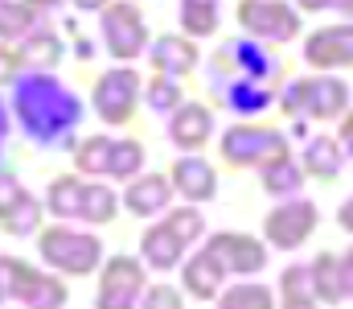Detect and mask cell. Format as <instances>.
<instances>
[{"label":"cell","instance_id":"obj_16","mask_svg":"<svg viewBox=\"0 0 353 309\" xmlns=\"http://www.w3.org/2000/svg\"><path fill=\"white\" fill-rule=\"evenodd\" d=\"M222 281H226V268H222L218 256H210L205 247L185 260V293H189V297H197V301H218Z\"/></svg>","mask_w":353,"mask_h":309},{"label":"cell","instance_id":"obj_5","mask_svg":"<svg viewBox=\"0 0 353 309\" xmlns=\"http://www.w3.org/2000/svg\"><path fill=\"white\" fill-rule=\"evenodd\" d=\"M140 75L132 66H111L107 75L94 79V91H90V103L99 111L103 124H128L136 103H140Z\"/></svg>","mask_w":353,"mask_h":309},{"label":"cell","instance_id":"obj_26","mask_svg":"<svg viewBox=\"0 0 353 309\" xmlns=\"http://www.w3.org/2000/svg\"><path fill=\"white\" fill-rule=\"evenodd\" d=\"M111 149H115V140H111V136H87V140L79 144L74 169H79V174H87V178H103V174L111 169Z\"/></svg>","mask_w":353,"mask_h":309},{"label":"cell","instance_id":"obj_36","mask_svg":"<svg viewBox=\"0 0 353 309\" xmlns=\"http://www.w3.org/2000/svg\"><path fill=\"white\" fill-rule=\"evenodd\" d=\"M25 194H29V190H25V186L8 174V169H0V223H8V214L21 206V198H25Z\"/></svg>","mask_w":353,"mask_h":309},{"label":"cell","instance_id":"obj_47","mask_svg":"<svg viewBox=\"0 0 353 309\" xmlns=\"http://www.w3.org/2000/svg\"><path fill=\"white\" fill-rule=\"evenodd\" d=\"M4 136H8V115H4V103H0V149H4Z\"/></svg>","mask_w":353,"mask_h":309},{"label":"cell","instance_id":"obj_8","mask_svg":"<svg viewBox=\"0 0 353 309\" xmlns=\"http://www.w3.org/2000/svg\"><path fill=\"white\" fill-rule=\"evenodd\" d=\"M316 223H321V214H316V206L308 203V198H288L283 206H275V210L267 214L263 231L275 247L296 252V247L316 231Z\"/></svg>","mask_w":353,"mask_h":309},{"label":"cell","instance_id":"obj_4","mask_svg":"<svg viewBox=\"0 0 353 309\" xmlns=\"http://www.w3.org/2000/svg\"><path fill=\"white\" fill-rule=\"evenodd\" d=\"M283 111L292 115H316V120H333L345 111L350 103V87L341 79H296L283 91Z\"/></svg>","mask_w":353,"mask_h":309},{"label":"cell","instance_id":"obj_30","mask_svg":"<svg viewBox=\"0 0 353 309\" xmlns=\"http://www.w3.org/2000/svg\"><path fill=\"white\" fill-rule=\"evenodd\" d=\"M33 25H37V17L25 8V0L17 4V0H0V41L4 37H21V33H33Z\"/></svg>","mask_w":353,"mask_h":309},{"label":"cell","instance_id":"obj_34","mask_svg":"<svg viewBox=\"0 0 353 309\" xmlns=\"http://www.w3.org/2000/svg\"><path fill=\"white\" fill-rule=\"evenodd\" d=\"M279 289H283V301H292V297H312V277H308V264H292V268H283Z\"/></svg>","mask_w":353,"mask_h":309},{"label":"cell","instance_id":"obj_41","mask_svg":"<svg viewBox=\"0 0 353 309\" xmlns=\"http://www.w3.org/2000/svg\"><path fill=\"white\" fill-rule=\"evenodd\" d=\"M341 144H345V153H350V161H353V111L341 120Z\"/></svg>","mask_w":353,"mask_h":309},{"label":"cell","instance_id":"obj_45","mask_svg":"<svg viewBox=\"0 0 353 309\" xmlns=\"http://www.w3.org/2000/svg\"><path fill=\"white\" fill-rule=\"evenodd\" d=\"M283 309H316V297H292L283 301Z\"/></svg>","mask_w":353,"mask_h":309},{"label":"cell","instance_id":"obj_14","mask_svg":"<svg viewBox=\"0 0 353 309\" xmlns=\"http://www.w3.org/2000/svg\"><path fill=\"white\" fill-rule=\"evenodd\" d=\"M173 182L165 178V174H140V178H132L128 182V190H123V206L132 210V214H140V218H152V214H165L169 203H173Z\"/></svg>","mask_w":353,"mask_h":309},{"label":"cell","instance_id":"obj_10","mask_svg":"<svg viewBox=\"0 0 353 309\" xmlns=\"http://www.w3.org/2000/svg\"><path fill=\"white\" fill-rule=\"evenodd\" d=\"M304 62L316 71H337V66H353V25H333L321 29L304 41Z\"/></svg>","mask_w":353,"mask_h":309},{"label":"cell","instance_id":"obj_35","mask_svg":"<svg viewBox=\"0 0 353 309\" xmlns=\"http://www.w3.org/2000/svg\"><path fill=\"white\" fill-rule=\"evenodd\" d=\"M140 309H185V301H181V289L173 285H152L140 293Z\"/></svg>","mask_w":353,"mask_h":309},{"label":"cell","instance_id":"obj_6","mask_svg":"<svg viewBox=\"0 0 353 309\" xmlns=\"http://www.w3.org/2000/svg\"><path fill=\"white\" fill-rule=\"evenodd\" d=\"M99 29H103V46H107L111 58H119L123 66H128L132 58H140V50L148 46V29H144V17H140V4H132V0L107 4Z\"/></svg>","mask_w":353,"mask_h":309},{"label":"cell","instance_id":"obj_15","mask_svg":"<svg viewBox=\"0 0 353 309\" xmlns=\"http://www.w3.org/2000/svg\"><path fill=\"white\" fill-rule=\"evenodd\" d=\"M148 58H152V71H157V75H165V79H185V75L197 66L201 54H197V46H193L185 33H165V37L152 41Z\"/></svg>","mask_w":353,"mask_h":309},{"label":"cell","instance_id":"obj_17","mask_svg":"<svg viewBox=\"0 0 353 309\" xmlns=\"http://www.w3.org/2000/svg\"><path fill=\"white\" fill-rule=\"evenodd\" d=\"M140 252H144V264H152L157 272H169V268L181 264L185 243H181V235H176L169 223H152V227L140 235Z\"/></svg>","mask_w":353,"mask_h":309},{"label":"cell","instance_id":"obj_44","mask_svg":"<svg viewBox=\"0 0 353 309\" xmlns=\"http://www.w3.org/2000/svg\"><path fill=\"white\" fill-rule=\"evenodd\" d=\"M111 0H74V8H83V12H103Z\"/></svg>","mask_w":353,"mask_h":309},{"label":"cell","instance_id":"obj_29","mask_svg":"<svg viewBox=\"0 0 353 309\" xmlns=\"http://www.w3.org/2000/svg\"><path fill=\"white\" fill-rule=\"evenodd\" d=\"M115 190H107L103 182H87V203H83V223H94V227H103V223H111L115 218Z\"/></svg>","mask_w":353,"mask_h":309},{"label":"cell","instance_id":"obj_13","mask_svg":"<svg viewBox=\"0 0 353 309\" xmlns=\"http://www.w3.org/2000/svg\"><path fill=\"white\" fill-rule=\"evenodd\" d=\"M214 136V111L205 103H181L169 120V140L181 153H197Z\"/></svg>","mask_w":353,"mask_h":309},{"label":"cell","instance_id":"obj_27","mask_svg":"<svg viewBox=\"0 0 353 309\" xmlns=\"http://www.w3.org/2000/svg\"><path fill=\"white\" fill-rule=\"evenodd\" d=\"M140 169H144V144H140L136 136H128V140H115V149H111V169H107V178L132 182V178H140Z\"/></svg>","mask_w":353,"mask_h":309},{"label":"cell","instance_id":"obj_49","mask_svg":"<svg viewBox=\"0 0 353 309\" xmlns=\"http://www.w3.org/2000/svg\"><path fill=\"white\" fill-rule=\"evenodd\" d=\"M0 306H4V289H0Z\"/></svg>","mask_w":353,"mask_h":309},{"label":"cell","instance_id":"obj_40","mask_svg":"<svg viewBox=\"0 0 353 309\" xmlns=\"http://www.w3.org/2000/svg\"><path fill=\"white\" fill-rule=\"evenodd\" d=\"M58 4H62V0H25V8H29L37 21H41V12H50V8H58Z\"/></svg>","mask_w":353,"mask_h":309},{"label":"cell","instance_id":"obj_38","mask_svg":"<svg viewBox=\"0 0 353 309\" xmlns=\"http://www.w3.org/2000/svg\"><path fill=\"white\" fill-rule=\"evenodd\" d=\"M94 309H136V297H119V293H107V289H99Z\"/></svg>","mask_w":353,"mask_h":309},{"label":"cell","instance_id":"obj_19","mask_svg":"<svg viewBox=\"0 0 353 309\" xmlns=\"http://www.w3.org/2000/svg\"><path fill=\"white\" fill-rule=\"evenodd\" d=\"M21 66H37V71H50L62 62V37L54 29H33L21 37V50H17Z\"/></svg>","mask_w":353,"mask_h":309},{"label":"cell","instance_id":"obj_23","mask_svg":"<svg viewBox=\"0 0 353 309\" xmlns=\"http://www.w3.org/2000/svg\"><path fill=\"white\" fill-rule=\"evenodd\" d=\"M259 178H263L267 194H275V198H292V194L304 186V165H296V161H292V153H288V157L267 161L263 169H259Z\"/></svg>","mask_w":353,"mask_h":309},{"label":"cell","instance_id":"obj_37","mask_svg":"<svg viewBox=\"0 0 353 309\" xmlns=\"http://www.w3.org/2000/svg\"><path fill=\"white\" fill-rule=\"evenodd\" d=\"M17 75H21V58H17V50L0 46V87L17 83Z\"/></svg>","mask_w":353,"mask_h":309},{"label":"cell","instance_id":"obj_32","mask_svg":"<svg viewBox=\"0 0 353 309\" xmlns=\"http://www.w3.org/2000/svg\"><path fill=\"white\" fill-rule=\"evenodd\" d=\"M144 100H148V107H152V111H169V115H173L176 107H181V87H176V79L157 75V79L148 83Z\"/></svg>","mask_w":353,"mask_h":309},{"label":"cell","instance_id":"obj_11","mask_svg":"<svg viewBox=\"0 0 353 309\" xmlns=\"http://www.w3.org/2000/svg\"><path fill=\"white\" fill-rule=\"evenodd\" d=\"M169 182H173V190L185 198V203H210L214 194H218V174H214V165L205 161V157H176L173 169H169Z\"/></svg>","mask_w":353,"mask_h":309},{"label":"cell","instance_id":"obj_25","mask_svg":"<svg viewBox=\"0 0 353 309\" xmlns=\"http://www.w3.org/2000/svg\"><path fill=\"white\" fill-rule=\"evenodd\" d=\"M214 95H218V91H214ZM222 103H226L230 111H239V115H255V111L271 107V95H267L259 83L243 79V83H230V87H222Z\"/></svg>","mask_w":353,"mask_h":309},{"label":"cell","instance_id":"obj_18","mask_svg":"<svg viewBox=\"0 0 353 309\" xmlns=\"http://www.w3.org/2000/svg\"><path fill=\"white\" fill-rule=\"evenodd\" d=\"M99 289L107 293H119V297H140L148 285H144V264L132 260V256H111L99 272Z\"/></svg>","mask_w":353,"mask_h":309},{"label":"cell","instance_id":"obj_48","mask_svg":"<svg viewBox=\"0 0 353 309\" xmlns=\"http://www.w3.org/2000/svg\"><path fill=\"white\" fill-rule=\"evenodd\" d=\"M329 4H333V8H341L345 17H353V0H329Z\"/></svg>","mask_w":353,"mask_h":309},{"label":"cell","instance_id":"obj_33","mask_svg":"<svg viewBox=\"0 0 353 309\" xmlns=\"http://www.w3.org/2000/svg\"><path fill=\"white\" fill-rule=\"evenodd\" d=\"M37 223H41V203H37L33 194H25V198H21V206L8 214L4 231H8V235H33V231H37Z\"/></svg>","mask_w":353,"mask_h":309},{"label":"cell","instance_id":"obj_42","mask_svg":"<svg viewBox=\"0 0 353 309\" xmlns=\"http://www.w3.org/2000/svg\"><path fill=\"white\" fill-rule=\"evenodd\" d=\"M337 223H341V231H350V235H353V198L337 210Z\"/></svg>","mask_w":353,"mask_h":309},{"label":"cell","instance_id":"obj_21","mask_svg":"<svg viewBox=\"0 0 353 309\" xmlns=\"http://www.w3.org/2000/svg\"><path fill=\"white\" fill-rule=\"evenodd\" d=\"M308 277H312V297L325 301V306H337L345 301L341 297V260L333 252H321L312 264H308Z\"/></svg>","mask_w":353,"mask_h":309},{"label":"cell","instance_id":"obj_24","mask_svg":"<svg viewBox=\"0 0 353 309\" xmlns=\"http://www.w3.org/2000/svg\"><path fill=\"white\" fill-rule=\"evenodd\" d=\"M181 29L189 37L218 33V0H181Z\"/></svg>","mask_w":353,"mask_h":309},{"label":"cell","instance_id":"obj_12","mask_svg":"<svg viewBox=\"0 0 353 309\" xmlns=\"http://www.w3.org/2000/svg\"><path fill=\"white\" fill-rule=\"evenodd\" d=\"M12 301H21L25 309H62L70 301V289L54 272H37L33 264H25V272L12 289Z\"/></svg>","mask_w":353,"mask_h":309},{"label":"cell","instance_id":"obj_3","mask_svg":"<svg viewBox=\"0 0 353 309\" xmlns=\"http://www.w3.org/2000/svg\"><path fill=\"white\" fill-rule=\"evenodd\" d=\"M222 157L239 169H247V165L263 169L267 161L288 157V136L275 128H263V124H234L222 132Z\"/></svg>","mask_w":353,"mask_h":309},{"label":"cell","instance_id":"obj_46","mask_svg":"<svg viewBox=\"0 0 353 309\" xmlns=\"http://www.w3.org/2000/svg\"><path fill=\"white\" fill-rule=\"evenodd\" d=\"M300 8H308V12H316V8H329V0H296Z\"/></svg>","mask_w":353,"mask_h":309},{"label":"cell","instance_id":"obj_28","mask_svg":"<svg viewBox=\"0 0 353 309\" xmlns=\"http://www.w3.org/2000/svg\"><path fill=\"white\" fill-rule=\"evenodd\" d=\"M218 309H275V297L267 285H234L218 293Z\"/></svg>","mask_w":353,"mask_h":309},{"label":"cell","instance_id":"obj_2","mask_svg":"<svg viewBox=\"0 0 353 309\" xmlns=\"http://www.w3.org/2000/svg\"><path fill=\"white\" fill-rule=\"evenodd\" d=\"M37 256L62 277H90L103 264V243L99 235L74 231V227H50L37 235Z\"/></svg>","mask_w":353,"mask_h":309},{"label":"cell","instance_id":"obj_22","mask_svg":"<svg viewBox=\"0 0 353 309\" xmlns=\"http://www.w3.org/2000/svg\"><path fill=\"white\" fill-rule=\"evenodd\" d=\"M341 165H345V157H341V144H337L333 136H316V140H308V149H304V169H308L312 178L333 182V178L341 174Z\"/></svg>","mask_w":353,"mask_h":309},{"label":"cell","instance_id":"obj_9","mask_svg":"<svg viewBox=\"0 0 353 309\" xmlns=\"http://www.w3.org/2000/svg\"><path fill=\"white\" fill-rule=\"evenodd\" d=\"M205 252L218 256V264L226 272H239V277H251V272H263L267 268V247L255 235H243V231H218L205 243Z\"/></svg>","mask_w":353,"mask_h":309},{"label":"cell","instance_id":"obj_39","mask_svg":"<svg viewBox=\"0 0 353 309\" xmlns=\"http://www.w3.org/2000/svg\"><path fill=\"white\" fill-rule=\"evenodd\" d=\"M341 297H353V247H350V256L341 260Z\"/></svg>","mask_w":353,"mask_h":309},{"label":"cell","instance_id":"obj_31","mask_svg":"<svg viewBox=\"0 0 353 309\" xmlns=\"http://www.w3.org/2000/svg\"><path fill=\"white\" fill-rule=\"evenodd\" d=\"M165 223H169L176 235H181V243H185V247H189V243H197V239L205 235V218H201V210H197V206L169 210V214H165Z\"/></svg>","mask_w":353,"mask_h":309},{"label":"cell","instance_id":"obj_43","mask_svg":"<svg viewBox=\"0 0 353 309\" xmlns=\"http://www.w3.org/2000/svg\"><path fill=\"white\" fill-rule=\"evenodd\" d=\"M74 50H79V58H83V62L94 58V41H90V37H79V41H74Z\"/></svg>","mask_w":353,"mask_h":309},{"label":"cell","instance_id":"obj_7","mask_svg":"<svg viewBox=\"0 0 353 309\" xmlns=\"http://www.w3.org/2000/svg\"><path fill=\"white\" fill-rule=\"evenodd\" d=\"M239 25L251 37H263V41H292L300 33V12L283 0H243L239 4Z\"/></svg>","mask_w":353,"mask_h":309},{"label":"cell","instance_id":"obj_1","mask_svg":"<svg viewBox=\"0 0 353 309\" xmlns=\"http://www.w3.org/2000/svg\"><path fill=\"white\" fill-rule=\"evenodd\" d=\"M12 103H17L21 128L37 144H66L70 132H74V124L83 120V100L66 83H58L54 75H46V71H33V75L17 79Z\"/></svg>","mask_w":353,"mask_h":309},{"label":"cell","instance_id":"obj_20","mask_svg":"<svg viewBox=\"0 0 353 309\" xmlns=\"http://www.w3.org/2000/svg\"><path fill=\"white\" fill-rule=\"evenodd\" d=\"M83 203H87V182L66 174V178H54L50 182V194H46V206L58 214V218H83Z\"/></svg>","mask_w":353,"mask_h":309}]
</instances>
